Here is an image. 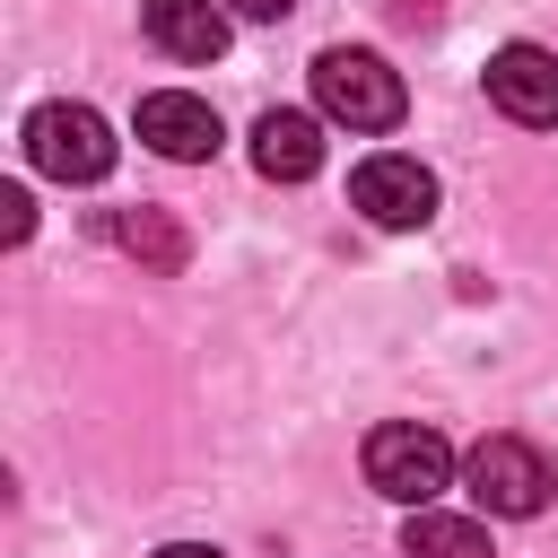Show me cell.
<instances>
[{
  "mask_svg": "<svg viewBox=\"0 0 558 558\" xmlns=\"http://www.w3.org/2000/svg\"><path fill=\"white\" fill-rule=\"evenodd\" d=\"M314 105H323V122L392 131V122H401V70H392L384 52H349V44H331V52H314Z\"/></svg>",
  "mask_w": 558,
  "mask_h": 558,
  "instance_id": "1",
  "label": "cell"
},
{
  "mask_svg": "<svg viewBox=\"0 0 558 558\" xmlns=\"http://www.w3.org/2000/svg\"><path fill=\"white\" fill-rule=\"evenodd\" d=\"M26 157L52 183H105L113 174V131H105L96 105H35L26 113Z\"/></svg>",
  "mask_w": 558,
  "mask_h": 558,
  "instance_id": "2",
  "label": "cell"
},
{
  "mask_svg": "<svg viewBox=\"0 0 558 558\" xmlns=\"http://www.w3.org/2000/svg\"><path fill=\"white\" fill-rule=\"evenodd\" d=\"M366 480L392 497V506H427L445 480H453V445L436 436V427H418V418H384L375 436H366Z\"/></svg>",
  "mask_w": 558,
  "mask_h": 558,
  "instance_id": "3",
  "label": "cell"
},
{
  "mask_svg": "<svg viewBox=\"0 0 558 558\" xmlns=\"http://www.w3.org/2000/svg\"><path fill=\"white\" fill-rule=\"evenodd\" d=\"M462 480H471V497H480L488 514H506V523L541 514V506H549V488H558L549 453H541V445H523V436H480V445L462 453Z\"/></svg>",
  "mask_w": 558,
  "mask_h": 558,
  "instance_id": "4",
  "label": "cell"
},
{
  "mask_svg": "<svg viewBox=\"0 0 558 558\" xmlns=\"http://www.w3.org/2000/svg\"><path fill=\"white\" fill-rule=\"evenodd\" d=\"M488 105L523 131H558V52H541V44L488 52Z\"/></svg>",
  "mask_w": 558,
  "mask_h": 558,
  "instance_id": "5",
  "label": "cell"
},
{
  "mask_svg": "<svg viewBox=\"0 0 558 558\" xmlns=\"http://www.w3.org/2000/svg\"><path fill=\"white\" fill-rule=\"evenodd\" d=\"M349 201L375 218V227H427L436 218V174L418 166V157H366L357 174H349Z\"/></svg>",
  "mask_w": 558,
  "mask_h": 558,
  "instance_id": "6",
  "label": "cell"
},
{
  "mask_svg": "<svg viewBox=\"0 0 558 558\" xmlns=\"http://www.w3.org/2000/svg\"><path fill=\"white\" fill-rule=\"evenodd\" d=\"M140 140L157 148V157H174V166H201V157H218V113L201 105V96H183V87H157V96H140Z\"/></svg>",
  "mask_w": 558,
  "mask_h": 558,
  "instance_id": "7",
  "label": "cell"
},
{
  "mask_svg": "<svg viewBox=\"0 0 558 558\" xmlns=\"http://www.w3.org/2000/svg\"><path fill=\"white\" fill-rule=\"evenodd\" d=\"M140 26H148V44L166 61H218L227 52V9L218 0H148Z\"/></svg>",
  "mask_w": 558,
  "mask_h": 558,
  "instance_id": "8",
  "label": "cell"
},
{
  "mask_svg": "<svg viewBox=\"0 0 558 558\" xmlns=\"http://www.w3.org/2000/svg\"><path fill=\"white\" fill-rule=\"evenodd\" d=\"M253 166H262L270 183H305V174L323 166V122H314V113L270 105V113L253 122Z\"/></svg>",
  "mask_w": 558,
  "mask_h": 558,
  "instance_id": "9",
  "label": "cell"
},
{
  "mask_svg": "<svg viewBox=\"0 0 558 558\" xmlns=\"http://www.w3.org/2000/svg\"><path fill=\"white\" fill-rule=\"evenodd\" d=\"M401 549H410V558H488V532H480L471 514H436V506H418V514L401 523Z\"/></svg>",
  "mask_w": 558,
  "mask_h": 558,
  "instance_id": "10",
  "label": "cell"
},
{
  "mask_svg": "<svg viewBox=\"0 0 558 558\" xmlns=\"http://www.w3.org/2000/svg\"><path fill=\"white\" fill-rule=\"evenodd\" d=\"M105 235H113L131 262H148V270H183V227H174L166 209H122Z\"/></svg>",
  "mask_w": 558,
  "mask_h": 558,
  "instance_id": "11",
  "label": "cell"
},
{
  "mask_svg": "<svg viewBox=\"0 0 558 558\" xmlns=\"http://www.w3.org/2000/svg\"><path fill=\"white\" fill-rule=\"evenodd\" d=\"M26 227H35V201L9 183V192H0V235H9V244H26Z\"/></svg>",
  "mask_w": 558,
  "mask_h": 558,
  "instance_id": "12",
  "label": "cell"
},
{
  "mask_svg": "<svg viewBox=\"0 0 558 558\" xmlns=\"http://www.w3.org/2000/svg\"><path fill=\"white\" fill-rule=\"evenodd\" d=\"M227 9H235V17H262V26H279L296 0H227Z\"/></svg>",
  "mask_w": 558,
  "mask_h": 558,
  "instance_id": "13",
  "label": "cell"
},
{
  "mask_svg": "<svg viewBox=\"0 0 558 558\" xmlns=\"http://www.w3.org/2000/svg\"><path fill=\"white\" fill-rule=\"evenodd\" d=\"M392 17H401V26H427V17H436V0H392Z\"/></svg>",
  "mask_w": 558,
  "mask_h": 558,
  "instance_id": "14",
  "label": "cell"
},
{
  "mask_svg": "<svg viewBox=\"0 0 558 558\" xmlns=\"http://www.w3.org/2000/svg\"><path fill=\"white\" fill-rule=\"evenodd\" d=\"M157 558H218V549H209V541H166Z\"/></svg>",
  "mask_w": 558,
  "mask_h": 558,
  "instance_id": "15",
  "label": "cell"
}]
</instances>
